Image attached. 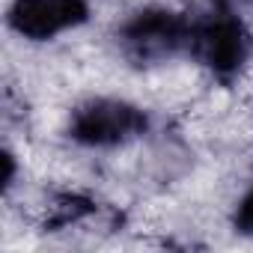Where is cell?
<instances>
[{"label": "cell", "mask_w": 253, "mask_h": 253, "mask_svg": "<svg viewBox=\"0 0 253 253\" xmlns=\"http://www.w3.org/2000/svg\"><path fill=\"white\" fill-rule=\"evenodd\" d=\"M0 161H3V194H9V188L15 185V155L9 149H3Z\"/></svg>", "instance_id": "cell-6"}, {"label": "cell", "mask_w": 253, "mask_h": 253, "mask_svg": "<svg viewBox=\"0 0 253 253\" xmlns=\"http://www.w3.org/2000/svg\"><path fill=\"white\" fill-rule=\"evenodd\" d=\"M188 48L185 60L206 69L217 84L229 86L253 60V30L232 0H209L188 6Z\"/></svg>", "instance_id": "cell-1"}, {"label": "cell", "mask_w": 253, "mask_h": 253, "mask_svg": "<svg viewBox=\"0 0 253 253\" xmlns=\"http://www.w3.org/2000/svg\"><path fill=\"white\" fill-rule=\"evenodd\" d=\"M229 226L235 235H244V238H253V182L241 191V197L235 200L232 206V214H229Z\"/></svg>", "instance_id": "cell-5"}, {"label": "cell", "mask_w": 253, "mask_h": 253, "mask_svg": "<svg viewBox=\"0 0 253 253\" xmlns=\"http://www.w3.org/2000/svg\"><path fill=\"white\" fill-rule=\"evenodd\" d=\"M92 18L89 0H9L6 27L24 42H54Z\"/></svg>", "instance_id": "cell-4"}, {"label": "cell", "mask_w": 253, "mask_h": 253, "mask_svg": "<svg viewBox=\"0 0 253 253\" xmlns=\"http://www.w3.org/2000/svg\"><path fill=\"white\" fill-rule=\"evenodd\" d=\"M149 110L116 95H89L66 119V137L81 149H119L149 134Z\"/></svg>", "instance_id": "cell-2"}, {"label": "cell", "mask_w": 253, "mask_h": 253, "mask_svg": "<svg viewBox=\"0 0 253 253\" xmlns=\"http://www.w3.org/2000/svg\"><path fill=\"white\" fill-rule=\"evenodd\" d=\"M191 9L143 6L131 12L116 30V48L131 66H161L185 60Z\"/></svg>", "instance_id": "cell-3"}]
</instances>
